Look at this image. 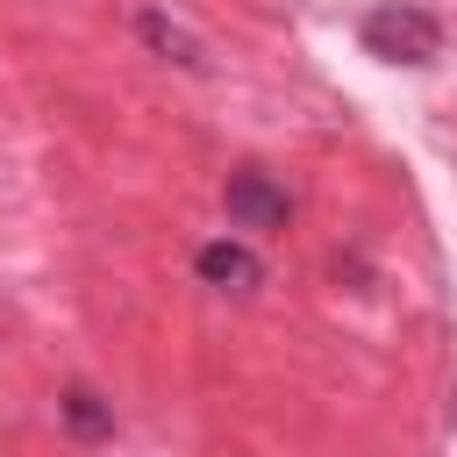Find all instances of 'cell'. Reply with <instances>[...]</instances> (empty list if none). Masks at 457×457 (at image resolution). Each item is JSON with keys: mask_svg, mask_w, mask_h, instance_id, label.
Here are the masks:
<instances>
[{"mask_svg": "<svg viewBox=\"0 0 457 457\" xmlns=\"http://www.w3.org/2000/svg\"><path fill=\"white\" fill-rule=\"evenodd\" d=\"M193 278H200V286H214V293H257V286H264V264H257V250H250V243L214 236V243H200V250H193Z\"/></svg>", "mask_w": 457, "mask_h": 457, "instance_id": "obj_3", "label": "cell"}, {"mask_svg": "<svg viewBox=\"0 0 457 457\" xmlns=\"http://www.w3.org/2000/svg\"><path fill=\"white\" fill-rule=\"evenodd\" d=\"M57 407H64V428H71V436H114V414L100 407V393L71 386V393H64Z\"/></svg>", "mask_w": 457, "mask_h": 457, "instance_id": "obj_5", "label": "cell"}, {"mask_svg": "<svg viewBox=\"0 0 457 457\" xmlns=\"http://www.w3.org/2000/svg\"><path fill=\"white\" fill-rule=\"evenodd\" d=\"M221 214H228V228H243V236H271V228H286L293 193H286L271 171L243 164V171H228V186H221Z\"/></svg>", "mask_w": 457, "mask_h": 457, "instance_id": "obj_2", "label": "cell"}, {"mask_svg": "<svg viewBox=\"0 0 457 457\" xmlns=\"http://www.w3.org/2000/svg\"><path fill=\"white\" fill-rule=\"evenodd\" d=\"M357 43L371 50V57H386V64H436L443 57V21L428 14V7H371L364 21H357Z\"/></svg>", "mask_w": 457, "mask_h": 457, "instance_id": "obj_1", "label": "cell"}, {"mask_svg": "<svg viewBox=\"0 0 457 457\" xmlns=\"http://www.w3.org/2000/svg\"><path fill=\"white\" fill-rule=\"evenodd\" d=\"M136 36H143L164 64H179V71H207V43H200L193 29H179L171 14H157V7H143V14H136Z\"/></svg>", "mask_w": 457, "mask_h": 457, "instance_id": "obj_4", "label": "cell"}]
</instances>
